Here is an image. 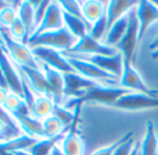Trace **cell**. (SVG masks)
I'll return each instance as SVG.
<instances>
[{
    "instance_id": "cell-1",
    "label": "cell",
    "mask_w": 158,
    "mask_h": 155,
    "mask_svg": "<svg viewBox=\"0 0 158 155\" xmlns=\"http://www.w3.org/2000/svg\"><path fill=\"white\" fill-rule=\"evenodd\" d=\"M127 92H130V91L125 90L122 87L98 84L97 87H94L93 90L87 91L85 94H83L78 98L64 99V104L62 106H64L66 109L73 110V112H80V106L83 104H102V105L115 106V104Z\"/></svg>"
},
{
    "instance_id": "cell-2",
    "label": "cell",
    "mask_w": 158,
    "mask_h": 155,
    "mask_svg": "<svg viewBox=\"0 0 158 155\" xmlns=\"http://www.w3.org/2000/svg\"><path fill=\"white\" fill-rule=\"evenodd\" d=\"M0 42L4 48L6 53L11 59V62L18 67H31V69H39V62L35 59L31 48L27 43L17 42L7 34L6 30L0 32Z\"/></svg>"
},
{
    "instance_id": "cell-3",
    "label": "cell",
    "mask_w": 158,
    "mask_h": 155,
    "mask_svg": "<svg viewBox=\"0 0 158 155\" xmlns=\"http://www.w3.org/2000/svg\"><path fill=\"white\" fill-rule=\"evenodd\" d=\"M76 42H77V39L66 28H60L57 31H49V32L41 34V35L31 36L28 39L27 45L30 48L45 46V48H51L64 53V52H69L76 45Z\"/></svg>"
},
{
    "instance_id": "cell-4",
    "label": "cell",
    "mask_w": 158,
    "mask_h": 155,
    "mask_svg": "<svg viewBox=\"0 0 158 155\" xmlns=\"http://www.w3.org/2000/svg\"><path fill=\"white\" fill-rule=\"evenodd\" d=\"M66 57H67L69 64L72 66V69L74 70V73H77V74L83 75V77L88 78V80L95 81V83L104 84V85L119 87V78H116L115 75L101 70L99 67H97L95 64H93V63L77 59V57H74V56H66Z\"/></svg>"
},
{
    "instance_id": "cell-5",
    "label": "cell",
    "mask_w": 158,
    "mask_h": 155,
    "mask_svg": "<svg viewBox=\"0 0 158 155\" xmlns=\"http://www.w3.org/2000/svg\"><path fill=\"white\" fill-rule=\"evenodd\" d=\"M129 24L127 30H126L125 35H123L122 41L119 42V45L116 49L122 53L123 60L126 63L133 64L136 60V51H137L139 45V20H137V13H136V7L129 11Z\"/></svg>"
},
{
    "instance_id": "cell-6",
    "label": "cell",
    "mask_w": 158,
    "mask_h": 155,
    "mask_svg": "<svg viewBox=\"0 0 158 155\" xmlns=\"http://www.w3.org/2000/svg\"><path fill=\"white\" fill-rule=\"evenodd\" d=\"M119 87L130 92H141L151 96H158V90L148 88L141 78L140 73L136 70V67L130 63H126L125 60H123V71L119 78Z\"/></svg>"
},
{
    "instance_id": "cell-7",
    "label": "cell",
    "mask_w": 158,
    "mask_h": 155,
    "mask_svg": "<svg viewBox=\"0 0 158 155\" xmlns=\"http://www.w3.org/2000/svg\"><path fill=\"white\" fill-rule=\"evenodd\" d=\"M119 53L116 48H110L99 41H95L94 38L87 34L85 36L80 38L76 45L69 52H64L63 55H84V56H94V55H101V56H114Z\"/></svg>"
},
{
    "instance_id": "cell-8",
    "label": "cell",
    "mask_w": 158,
    "mask_h": 155,
    "mask_svg": "<svg viewBox=\"0 0 158 155\" xmlns=\"http://www.w3.org/2000/svg\"><path fill=\"white\" fill-rule=\"evenodd\" d=\"M35 59L39 63L49 66L55 70H59L62 73H74L72 69V66L67 62V57L59 51H55L51 48H45V46H36V48H31Z\"/></svg>"
},
{
    "instance_id": "cell-9",
    "label": "cell",
    "mask_w": 158,
    "mask_h": 155,
    "mask_svg": "<svg viewBox=\"0 0 158 155\" xmlns=\"http://www.w3.org/2000/svg\"><path fill=\"white\" fill-rule=\"evenodd\" d=\"M66 56H74L77 59L85 60L95 64L101 70L115 75L116 78H120L123 71V56L122 53H116L114 56H101V55H94V56H84V55H66Z\"/></svg>"
},
{
    "instance_id": "cell-10",
    "label": "cell",
    "mask_w": 158,
    "mask_h": 155,
    "mask_svg": "<svg viewBox=\"0 0 158 155\" xmlns=\"http://www.w3.org/2000/svg\"><path fill=\"white\" fill-rule=\"evenodd\" d=\"M114 108L123 110H143L158 108V96H151L141 92H127L115 104Z\"/></svg>"
},
{
    "instance_id": "cell-11",
    "label": "cell",
    "mask_w": 158,
    "mask_h": 155,
    "mask_svg": "<svg viewBox=\"0 0 158 155\" xmlns=\"http://www.w3.org/2000/svg\"><path fill=\"white\" fill-rule=\"evenodd\" d=\"M0 69H2L4 77H6L9 90L23 98L24 91H23V81H21V75H20V73H18L17 66L11 62V59H10L9 55L6 53L4 48L2 46V42H0Z\"/></svg>"
},
{
    "instance_id": "cell-12",
    "label": "cell",
    "mask_w": 158,
    "mask_h": 155,
    "mask_svg": "<svg viewBox=\"0 0 158 155\" xmlns=\"http://www.w3.org/2000/svg\"><path fill=\"white\" fill-rule=\"evenodd\" d=\"M64 77V96L66 98H78L87 91L93 90L99 83L83 77L77 73H63Z\"/></svg>"
},
{
    "instance_id": "cell-13",
    "label": "cell",
    "mask_w": 158,
    "mask_h": 155,
    "mask_svg": "<svg viewBox=\"0 0 158 155\" xmlns=\"http://www.w3.org/2000/svg\"><path fill=\"white\" fill-rule=\"evenodd\" d=\"M136 13H137L139 20V41L141 42L150 25L158 22V9L154 4V2L141 0V2H137Z\"/></svg>"
},
{
    "instance_id": "cell-14",
    "label": "cell",
    "mask_w": 158,
    "mask_h": 155,
    "mask_svg": "<svg viewBox=\"0 0 158 155\" xmlns=\"http://www.w3.org/2000/svg\"><path fill=\"white\" fill-rule=\"evenodd\" d=\"M18 73H20L23 77L25 78L30 87L32 88V91L36 95H42V96H49V98L53 99V94L49 84L46 83V78H45L44 73L41 69H31V67H18Z\"/></svg>"
},
{
    "instance_id": "cell-15",
    "label": "cell",
    "mask_w": 158,
    "mask_h": 155,
    "mask_svg": "<svg viewBox=\"0 0 158 155\" xmlns=\"http://www.w3.org/2000/svg\"><path fill=\"white\" fill-rule=\"evenodd\" d=\"M60 28H64V21H63V11L59 2H51L48 7V11L45 14L41 25L36 28V31L32 34V36L41 35V34L49 32V31H57Z\"/></svg>"
},
{
    "instance_id": "cell-16",
    "label": "cell",
    "mask_w": 158,
    "mask_h": 155,
    "mask_svg": "<svg viewBox=\"0 0 158 155\" xmlns=\"http://www.w3.org/2000/svg\"><path fill=\"white\" fill-rule=\"evenodd\" d=\"M59 147L62 149L63 155H83L84 154V141L81 138V136L78 134L76 123L69 128V131L66 130Z\"/></svg>"
},
{
    "instance_id": "cell-17",
    "label": "cell",
    "mask_w": 158,
    "mask_h": 155,
    "mask_svg": "<svg viewBox=\"0 0 158 155\" xmlns=\"http://www.w3.org/2000/svg\"><path fill=\"white\" fill-rule=\"evenodd\" d=\"M11 116L17 122L18 127L24 131V134L30 136L32 138H36V140L45 138L44 128H42V120L32 117L31 113H14Z\"/></svg>"
},
{
    "instance_id": "cell-18",
    "label": "cell",
    "mask_w": 158,
    "mask_h": 155,
    "mask_svg": "<svg viewBox=\"0 0 158 155\" xmlns=\"http://www.w3.org/2000/svg\"><path fill=\"white\" fill-rule=\"evenodd\" d=\"M137 6V2L133 0H112L106 2V20H108V30L116 22L119 18L125 17L130 10Z\"/></svg>"
},
{
    "instance_id": "cell-19",
    "label": "cell",
    "mask_w": 158,
    "mask_h": 155,
    "mask_svg": "<svg viewBox=\"0 0 158 155\" xmlns=\"http://www.w3.org/2000/svg\"><path fill=\"white\" fill-rule=\"evenodd\" d=\"M81 3V14L88 27L98 21L102 15L106 13V2H98V0H87V2H80Z\"/></svg>"
},
{
    "instance_id": "cell-20",
    "label": "cell",
    "mask_w": 158,
    "mask_h": 155,
    "mask_svg": "<svg viewBox=\"0 0 158 155\" xmlns=\"http://www.w3.org/2000/svg\"><path fill=\"white\" fill-rule=\"evenodd\" d=\"M157 151H158V134L155 131L154 123L148 122L146 126V133H144L141 141L139 143V154L157 155Z\"/></svg>"
},
{
    "instance_id": "cell-21",
    "label": "cell",
    "mask_w": 158,
    "mask_h": 155,
    "mask_svg": "<svg viewBox=\"0 0 158 155\" xmlns=\"http://www.w3.org/2000/svg\"><path fill=\"white\" fill-rule=\"evenodd\" d=\"M127 14H126L125 17L119 18V20L108 30L106 36H105V39H104V43L106 46L116 48V46L119 45V42L122 41L123 35H125L126 30H127V24H129V15Z\"/></svg>"
},
{
    "instance_id": "cell-22",
    "label": "cell",
    "mask_w": 158,
    "mask_h": 155,
    "mask_svg": "<svg viewBox=\"0 0 158 155\" xmlns=\"http://www.w3.org/2000/svg\"><path fill=\"white\" fill-rule=\"evenodd\" d=\"M55 102L52 98L49 96H42V95H36L35 101H34L32 108L30 109L31 116L35 117L38 120H45L46 117L53 115V108H55Z\"/></svg>"
},
{
    "instance_id": "cell-23",
    "label": "cell",
    "mask_w": 158,
    "mask_h": 155,
    "mask_svg": "<svg viewBox=\"0 0 158 155\" xmlns=\"http://www.w3.org/2000/svg\"><path fill=\"white\" fill-rule=\"evenodd\" d=\"M36 138H32L27 134H21L18 137H14L11 140L0 141V151L7 152H18V151H28L34 144L36 143Z\"/></svg>"
},
{
    "instance_id": "cell-24",
    "label": "cell",
    "mask_w": 158,
    "mask_h": 155,
    "mask_svg": "<svg viewBox=\"0 0 158 155\" xmlns=\"http://www.w3.org/2000/svg\"><path fill=\"white\" fill-rule=\"evenodd\" d=\"M63 21H64V28L69 31L77 41L80 38H83V36H85L89 31V27L85 21L81 20V18L74 17V15L63 13Z\"/></svg>"
},
{
    "instance_id": "cell-25",
    "label": "cell",
    "mask_w": 158,
    "mask_h": 155,
    "mask_svg": "<svg viewBox=\"0 0 158 155\" xmlns=\"http://www.w3.org/2000/svg\"><path fill=\"white\" fill-rule=\"evenodd\" d=\"M18 20L23 22V25L25 27L27 31L28 39L31 38V35L34 34V6L32 2H21L17 10Z\"/></svg>"
},
{
    "instance_id": "cell-26",
    "label": "cell",
    "mask_w": 158,
    "mask_h": 155,
    "mask_svg": "<svg viewBox=\"0 0 158 155\" xmlns=\"http://www.w3.org/2000/svg\"><path fill=\"white\" fill-rule=\"evenodd\" d=\"M63 136L64 134L59 136V137H55V138H41V140H38L28 149V152L31 155H51L52 151L55 149V147H57L60 144Z\"/></svg>"
},
{
    "instance_id": "cell-27",
    "label": "cell",
    "mask_w": 158,
    "mask_h": 155,
    "mask_svg": "<svg viewBox=\"0 0 158 155\" xmlns=\"http://www.w3.org/2000/svg\"><path fill=\"white\" fill-rule=\"evenodd\" d=\"M78 113L80 112H73L70 109H66L62 105H55L53 108V116L62 123V126L64 128L72 127L78 119Z\"/></svg>"
},
{
    "instance_id": "cell-28",
    "label": "cell",
    "mask_w": 158,
    "mask_h": 155,
    "mask_svg": "<svg viewBox=\"0 0 158 155\" xmlns=\"http://www.w3.org/2000/svg\"><path fill=\"white\" fill-rule=\"evenodd\" d=\"M42 128H44L45 138H55V137H59V136L66 133L62 123H60L53 115L46 117L45 120H42Z\"/></svg>"
},
{
    "instance_id": "cell-29",
    "label": "cell",
    "mask_w": 158,
    "mask_h": 155,
    "mask_svg": "<svg viewBox=\"0 0 158 155\" xmlns=\"http://www.w3.org/2000/svg\"><path fill=\"white\" fill-rule=\"evenodd\" d=\"M106 32H108V20H106V14H105L91 25V28L88 31V35L91 38H94L95 41L101 42L102 39H105Z\"/></svg>"
},
{
    "instance_id": "cell-30",
    "label": "cell",
    "mask_w": 158,
    "mask_h": 155,
    "mask_svg": "<svg viewBox=\"0 0 158 155\" xmlns=\"http://www.w3.org/2000/svg\"><path fill=\"white\" fill-rule=\"evenodd\" d=\"M6 31L14 41L23 42V43H27L28 42V35H27V31H25V27L23 25V22H21L18 18L10 25L9 28H7Z\"/></svg>"
},
{
    "instance_id": "cell-31",
    "label": "cell",
    "mask_w": 158,
    "mask_h": 155,
    "mask_svg": "<svg viewBox=\"0 0 158 155\" xmlns=\"http://www.w3.org/2000/svg\"><path fill=\"white\" fill-rule=\"evenodd\" d=\"M136 143L133 138V133H127L123 138H120V144L116 147L112 155H131Z\"/></svg>"
},
{
    "instance_id": "cell-32",
    "label": "cell",
    "mask_w": 158,
    "mask_h": 155,
    "mask_svg": "<svg viewBox=\"0 0 158 155\" xmlns=\"http://www.w3.org/2000/svg\"><path fill=\"white\" fill-rule=\"evenodd\" d=\"M49 4H51V2H48V0H46V2H32V6H34V32H35L36 28L41 25L45 14L48 11Z\"/></svg>"
},
{
    "instance_id": "cell-33",
    "label": "cell",
    "mask_w": 158,
    "mask_h": 155,
    "mask_svg": "<svg viewBox=\"0 0 158 155\" xmlns=\"http://www.w3.org/2000/svg\"><path fill=\"white\" fill-rule=\"evenodd\" d=\"M17 18H18L17 10L9 3L7 7H4V9L0 11V27L3 28V30H7Z\"/></svg>"
},
{
    "instance_id": "cell-34",
    "label": "cell",
    "mask_w": 158,
    "mask_h": 155,
    "mask_svg": "<svg viewBox=\"0 0 158 155\" xmlns=\"http://www.w3.org/2000/svg\"><path fill=\"white\" fill-rule=\"evenodd\" d=\"M59 4H60V7H62L63 13L84 20L83 14H81V3L80 2H76V0H63V2H59Z\"/></svg>"
},
{
    "instance_id": "cell-35",
    "label": "cell",
    "mask_w": 158,
    "mask_h": 155,
    "mask_svg": "<svg viewBox=\"0 0 158 155\" xmlns=\"http://www.w3.org/2000/svg\"><path fill=\"white\" fill-rule=\"evenodd\" d=\"M24 104H25L24 99L21 98L20 95H17V94H14V92L10 91L9 95H7L6 102H4V105H3V108H4V110H7L9 113L13 115V113H15V112H17Z\"/></svg>"
},
{
    "instance_id": "cell-36",
    "label": "cell",
    "mask_w": 158,
    "mask_h": 155,
    "mask_svg": "<svg viewBox=\"0 0 158 155\" xmlns=\"http://www.w3.org/2000/svg\"><path fill=\"white\" fill-rule=\"evenodd\" d=\"M119 144H120V140H118V141H115L114 144H109V145H106V147H102V148L95 149L93 155H112Z\"/></svg>"
},
{
    "instance_id": "cell-37",
    "label": "cell",
    "mask_w": 158,
    "mask_h": 155,
    "mask_svg": "<svg viewBox=\"0 0 158 155\" xmlns=\"http://www.w3.org/2000/svg\"><path fill=\"white\" fill-rule=\"evenodd\" d=\"M10 91L9 90H4V88H0V106H3L4 102L7 99V95H9Z\"/></svg>"
},
{
    "instance_id": "cell-38",
    "label": "cell",
    "mask_w": 158,
    "mask_h": 155,
    "mask_svg": "<svg viewBox=\"0 0 158 155\" xmlns=\"http://www.w3.org/2000/svg\"><path fill=\"white\" fill-rule=\"evenodd\" d=\"M0 88H4V90H9V85H7V81H6V77H4L3 71L0 69ZM10 91V90H9Z\"/></svg>"
},
{
    "instance_id": "cell-39",
    "label": "cell",
    "mask_w": 158,
    "mask_h": 155,
    "mask_svg": "<svg viewBox=\"0 0 158 155\" xmlns=\"http://www.w3.org/2000/svg\"><path fill=\"white\" fill-rule=\"evenodd\" d=\"M51 155H63V152H62V149H60V147H59V145L55 147V149L52 151Z\"/></svg>"
},
{
    "instance_id": "cell-40",
    "label": "cell",
    "mask_w": 158,
    "mask_h": 155,
    "mask_svg": "<svg viewBox=\"0 0 158 155\" xmlns=\"http://www.w3.org/2000/svg\"><path fill=\"white\" fill-rule=\"evenodd\" d=\"M14 155H31L28 151H18V152H14Z\"/></svg>"
},
{
    "instance_id": "cell-41",
    "label": "cell",
    "mask_w": 158,
    "mask_h": 155,
    "mask_svg": "<svg viewBox=\"0 0 158 155\" xmlns=\"http://www.w3.org/2000/svg\"><path fill=\"white\" fill-rule=\"evenodd\" d=\"M154 4L157 6V9H158V0H157V2H154Z\"/></svg>"
},
{
    "instance_id": "cell-42",
    "label": "cell",
    "mask_w": 158,
    "mask_h": 155,
    "mask_svg": "<svg viewBox=\"0 0 158 155\" xmlns=\"http://www.w3.org/2000/svg\"><path fill=\"white\" fill-rule=\"evenodd\" d=\"M0 141H3V138H2V137H0Z\"/></svg>"
},
{
    "instance_id": "cell-43",
    "label": "cell",
    "mask_w": 158,
    "mask_h": 155,
    "mask_svg": "<svg viewBox=\"0 0 158 155\" xmlns=\"http://www.w3.org/2000/svg\"><path fill=\"white\" fill-rule=\"evenodd\" d=\"M139 155H140V154H139Z\"/></svg>"
}]
</instances>
